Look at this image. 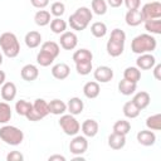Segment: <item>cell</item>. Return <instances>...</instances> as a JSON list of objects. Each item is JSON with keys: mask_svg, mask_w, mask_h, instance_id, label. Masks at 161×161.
<instances>
[{"mask_svg": "<svg viewBox=\"0 0 161 161\" xmlns=\"http://www.w3.org/2000/svg\"><path fill=\"white\" fill-rule=\"evenodd\" d=\"M92 11L86 8H78L68 19V23L73 30H84L92 20Z\"/></svg>", "mask_w": 161, "mask_h": 161, "instance_id": "cell-1", "label": "cell"}, {"mask_svg": "<svg viewBox=\"0 0 161 161\" xmlns=\"http://www.w3.org/2000/svg\"><path fill=\"white\" fill-rule=\"evenodd\" d=\"M157 42L156 39L150 34H140L133 38L131 43V50L136 54H143L150 53L156 49Z\"/></svg>", "mask_w": 161, "mask_h": 161, "instance_id": "cell-2", "label": "cell"}, {"mask_svg": "<svg viewBox=\"0 0 161 161\" xmlns=\"http://www.w3.org/2000/svg\"><path fill=\"white\" fill-rule=\"evenodd\" d=\"M126 42V34L121 29H113L109 36V40L107 42V53L111 57H118L123 53Z\"/></svg>", "mask_w": 161, "mask_h": 161, "instance_id": "cell-3", "label": "cell"}, {"mask_svg": "<svg viewBox=\"0 0 161 161\" xmlns=\"http://www.w3.org/2000/svg\"><path fill=\"white\" fill-rule=\"evenodd\" d=\"M0 48L8 58L18 57V54L20 52V45H19L16 35L14 33H9V31L3 33L0 35Z\"/></svg>", "mask_w": 161, "mask_h": 161, "instance_id": "cell-4", "label": "cell"}, {"mask_svg": "<svg viewBox=\"0 0 161 161\" xmlns=\"http://www.w3.org/2000/svg\"><path fill=\"white\" fill-rule=\"evenodd\" d=\"M0 140L8 145L18 146L24 140V133L20 128L14 126H4L0 128Z\"/></svg>", "mask_w": 161, "mask_h": 161, "instance_id": "cell-5", "label": "cell"}, {"mask_svg": "<svg viewBox=\"0 0 161 161\" xmlns=\"http://www.w3.org/2000/svg\"><path fill=\"white\" fill-rule=\"evenodd\" d=\"M59 126L68 136H75L80 130V125L73 114H63L59 119Z\"/></svg>", "mask_w": 161, "mask_h": 161, "instance_id": "cell-6", "label": "cell"}, {"mask_svg": "<svg viewBox=\"0 0 161 161\" xmlns=\"http://www.w3.org/2000/svg\"><path fill=\"white\" fill-rule=\"evenodd\" d=\"M145 20H151V19H160L161 18V4L158 1H152L147 3L142 6V10H140Z\"/></svg>", "mask_w": 161, "mask_h": 161, "instance_id": "cell-7", "label": "cell"}, {"mask_svg": "<svg viewBox=\"0 0 161 161\" xmlns=\"http://www.w3.org/2000/svg\"><path fill=\"white\" fill-rule=\"evenodd\" d=\"M88 148V141L84 136H75L69 143V151L73 155H82Z\"/></svg>", "mask_w": 161, "mask_h": 161, "instance_id": "cell-8", "label": "cell"}, {"mask_svg": "<svg viewBox=\"0 0 161 161\" xmlns=\"http://www.w3.org/2000/svg\"><path fill=\"white\" fill-rule=\"evenodd\" d=\"M59 43H60V47L65 50H72L77 47V43H78V38L77 35L73 33V31H64L60 35V39H59Z\"/></svg>", "mask_w": 161, "mask_h": 161, "instance_id": "cell-9", "label": "cell"}, {"mask_svg": "<svg viewBox=\"0 0 161 161\" xmlns=\"http://www.w3.org/2000/svg\"><path fill=\"white\" fill-rule=\"evenodd\" d=\"M93 75H94V79L97 82L107 83L113 78V70H112V68H109L107 65H101L94 70Z\"/></svg>", "mask_w": 161, "mask_h": 161, "instance_id": "cell-10", "label": "cell"}, {"mask_svg": "<svg viewBox=\"0 0 161 161\" xmlns=\"http://www.w3.org/2000/svg\"><path fill=\"white\" fill-rule=\"evenodd\" d=\"M136 64L138 69L147 70V69H151L156 64V59L153 55L148 53H143V54H140V57L136 59Z\"/></svg>", "mask_w": 161, "mask_h": 161, "instance_id": "cell-11", "label": "cell"}, {"mask_svg": "<svg viewBox=\"0 0 161 161\" xmlns=\"http://www.w3.org/2000/svg\"><path fill=\"white\" fill-rule=\"evenodd\" d=\"M21 78L26 82H31V80H35L39 75V70L38 68L34 65V64H26L21 68Z\"/></svg>", "mask_w": 161, "mask_h": 161, "instance_id": "cell-12", "label": "cell"}, {"mask_svg": "<svg viewBox=\"0 0 161 161\" xmlns=\"http://www.w3.org/2000/svg\"><path fill=\"white\" fill-rule=\"evenodd\" d=\"M126 145V136L125 135H119V133H111L108 136V146L113 150H121Z\"/></svg>", "mask_w": 161, "mask_h": 161, "instance_id": "cell-13", "label": "cell"}, {"mask_svg": "<svg viewBox=\"0 0 161 161\" xmlns=\"http://www.w3.org/2000/svg\"><path fill=\"white\" fill-rule=\"evenodd\" d=\"M80 128L86 137H94L98 132V123L94 119H86L82 123Z\"/></svg>", "mask_w": 161, "mask_h": 161, "instance_id": "cell-14", "label": "cell"}, {"mask_svg": "<svg viewBox=\"0 0 161 161\" xmlns=\"http://www.w3.org/2000/svg\"><path fill=\"white\" fill-rule=\"evenodd\" d=\"M132 102L135 103V106L141 111V109H145L148 104H150V94L145 91H141L138 93H136L132 98Z\"/></svg>", "mask_w": 161, "mask_h": 161, "instance_id": "cell-15", "label": "cell"}, {"mask_svg": "<svg viewBox=\"0 0 161 161\" xmlns=\"http://www.w3.org/2000/svg\"><path fill=\"white\" fill-rule=\"evenodd\" d=\"M137 141H138V143H141L143 146H152L156 141V135L152 131L143 130L137 133Z\"/></svg>", "mask_w": 161, "mask_h": 161, "instance_id": "cell-16", "label": "cell"}, {"mask_svg": "<svg viewBox=\"0 0 161 161\" xmlns=\"http://www.w3.org/2000/svg\"><path fill=\"white\" fill-rule=\"evenodd\" d=\"M70 73V68L65 63H58L52 68V75L57 79H65Z\"/></svg>", "mask_w": 161, "mask_h": 161, "instance_id": "cell-17", "label": "cell"}, {"mask_svg": "<svg viewBox=\"0 0 161 161\" xmlns=\"http://www.w3.org/2000/svg\"><path fill=\"white\" fill-rule=\"evenodd\" d=\"M16 96V86L13 82H6L1 87V97L4 101H13Z\"/></svg>", "mask_w": 161, "mask_h": 161, "instance_id": "cell-18", "label": "cell"}, {"mask_svg": "<svg viewBox=\"0 0 161 161\" xmlns=\"http://www.w3.org/2000/svg\"><path fill=\"white\" fill-rule=\"evenodd\" d=\"M126 23L130 26H137L141 23H143V18H142L141 11L138 9L137 10H128L126 14Z\"/></svg>", "mask_w": 161, "mask_h": 161, "instance_id": "cell-19", "label": "cell"}, {"mask_svg": "<svg viewBox=\"0 0 161 161\" xmlns=\"http://www.w3.org/2000/svg\"><path fill=\"white\" fill-rule=\"evenodd\" d=\"M83 107H84L83 101H82L80 98H78V97H73V98H70V99L68 101V104H67L68 111H69L70 114H73V116H75V114H80L82 111H83Z\"/></svg>", "mask_w": 161, "mask_h": 161, "instance_id": "cell-20", "label": "cell"}, {"mask_svg": "<svg viewBox=\"0 0 161 161\" xmlns=\"http://www.w3.org/2000/svg\"><path fill=\"white\" fill-rule=\"evenodd\" d=\"M24 40H25V44H26L28 48L34 49V48H36V47L40 45L42 35H40V33L33 30V31H29V33L25 35V39H24Z\"/></svg>", "mask_w": 161, "mask_h": 161, "instance_id": "cell-21", "label": "cell"}, {"mask_svg": "<svg viewBox=\"0 0 161 161\" xmlns=\"http://www.w3.org/2000/svg\"><path fill=\"white\" fill-rule=\"evenodd\" d=\"M83 93L87 98L93 99L96 97H98L99 94V84L98 82H87L83 87Z\"/></svg>", "mask_w": 161, "mask_h": 161, "instance_id": "cell-22", "label": "cell"}, {"mask_svg": "<svg viewBox=\"0 0 161 161\" xmlns=\"http://www.w3.org/2000/svg\"><path fill=\"white\" fill-rule=\"evenodd\" d=\"M137 88V83H133V82H130L127 79H122L119 83H118V91L123 94V96H131L132 93H135Z\"/></svg>", "mask_w": 161, "mask_h": 161, "instance_id": "cell-23", "label": "cell"}, {"mask_svg": "<svg viewBox=\"0 0 161 161\" xmlns=\"http://www.w3.org/2000/svg\"><path fill=\"white\" fill-rule=\"evenodd\" d=\"M49 106V113H53V114H63L65 111H67V104L60 101V99H53L48 103Z\"/></svg>", "mask_w": 161, "mask_h": 161, "instance_id": "cell-24", "label": "cell"}, {"mask_svg": "<svg viewBox=\"0 0 161 161\" xmlns=\"http://www.w3.org/2000/svg\"><path fill=\"white\" fill-rule=\"evenodd\" d=\"M33 109H34L42 118H44L45 116L49 114V106H48V103H47L44 99H42V98H38V99L34 101V103H33Z\"/></svg>", "mask_w": 161, "mask_h": 161, "instance_id": "cell-25", "label": "cell"}, {"mask_svg": "<svg viewBox=\"0 0 161 161\" xmlns=\"http://www.w3.org/2000/svg\"><path fill=\"white\" fill-rule=\"evenodd\" d=\"M123 78L130 80V82H133V83H137L140 79H141V72L138 68L136 67H128L125 69L123 72Z\"/></svg>", "mask_w": 161, "mask_h": 161, "instance_id": "cell-26", "label": "cell"}, {"mask_svg": "<svg viewBox=\"0 0 161 161\" xmlns=\"http://www.w3.org/2000/svg\"><path fill=\"white\" fill-rule=\"evenodd\" d=\"M34 21L39 26H45L50 23V13L47 10H39L34 15Z\"/></svg>", "mask_w": 161, "mask_h": 161, "instance_id": "cell-27", "label": "cell"}, {"mask_svg": "<svg viewBox=\"0 0 161 161\" xmlns=\"http://www.w3.org/2000/svg\"><path fill=\"white\" fill-rule=\"evenodd\" d=\"M145 29L151 34H161V20L160 19H151L145 20Z\"/></svg>", "mask_w": 161, "mask_h": 161, "instance_id": "cell-28", "label": "cell"}, {"mask_svg": "<svg viewBox=\"0 0 161 161\" xmlns=\"http://www.w3.org/2000/svg\"><path fill=\"white\" fill-rule=\"evenodd\" d=\"M40 50H43V52L50 54L53 58H57V57L59 55L60 48H59V45H58L55 42H45V43H43Z\"/></svg>", "mask_w": 161, "mask_h": 161, "instance_id": "cell-29", "label": "cell"}, {"mask_svg": "<svg viewBox=\"0 0 161 161\" xmlns=\"http://www.w3.org/2000/svg\"><path fill=\"white\" fill-rule=\"evenodd\" d=\"M93 54L88 50V49H79L77 52H74L73 54V60L74 63H80V62H89L92 60Z\"/></svg>", "mask_w": 161, "mask_h": 161, "instance_id": "cell-30", "label": "cell"}, {"mask_svg": "<svg viewBox=\"0 0 161 161\" xmlns=\"http://www.w3.org/2000/svg\"><path fill=\"white\" fill-rule=\"evenodd\" d=\"M31 108H33V104L30 102L25 101V99H20V101H18L15 103V111H16V113L20 114V116H24V117H26V114L30 112Z\"/></svg>", "mask_w": 161, "mask_h": 161, "instance_id": "cell-31", "label": "cell"}, {"mask_svg": "<svg viewBox=\"0 0 161 161\" xmlns=\"http://www.w3.org/2000/svg\"><path fill=\"white\" fill-rule=\"evenodd\" d=\"M91 33L96 38H103L106 35V33H107V26L102 21H96V23H93L91 25Z\"/></svg>", "mask_w": 161, "mask_h": 161, "instance_id": "cell-32", "label": "cell"}, {"mask_svg": "<svg viewBox=\"0 0 161 161\" xmlns=\"http://www.w3.org/2000/svg\"><path fill=\"white\" fill-rule=\"evenodd\" d=\"M123 114L127 118H136L140 114V109L135 106V103L132 101H128L123 104Z\"/></svg>", "mask_w": 161, "mask_h": 161, "instance_id": "cell-33", "label": "cell"}, {"mask_svg": "<svg viewBox=\"0 0 161 161\" xmlns=\"http://www.w3.org/2000/svg\"><path fill=\"white\" fill-rule=\"evenodd\" d=\"M130 130H131V125L128 121H125V119H119L113 125V132L119 133V135L126 136L130 132Z\"/></svg>", "mask_w": 161, "mask_h": 161, "instance_id": "cell-34", "label": "cell"}, {"mask_svg": "<svg viewBox=\"0 0 161 161\" xmlns=\"http://www.w3.org/2000/svg\"><path fill=\"white\" fill-rule=\"evenodd\" d=\"M11 118V108L6 102H0V123H8Z\"/></svg>", "mask_w": 161, "mask_h": 161, "instance_id": "cell-35", "label": "cell"}, {"mask_svg": "<svg viewBox=\"0 0 161 161\" xmlns=\"http://www.w3.org/2000/svg\"><path fill=\"white\" fill-rule=\"evenodd\" d=\"M50 29L55 34H62L67 29V23L64 20H62L60 18H55L50 21Z\"/></svg>", "mask_w": 161, "mask_h": 161, "instance_id": "cell-36", "label": "cell"}, {"mask_svg": "<svg viewBox=\"0 0 161 161\" xmlns=\"http://www.w3.org/2000/svg\"><path fill=\"white\" fill-rule=\"evenodd\" d=\"M146 126H147L150 130H153V131L161 130V114L157 113V114L150 116V117L146 119Z\"/></svg>", "mask_w": 161, "mask_h": 161, "instance_id": "cell-37", "label": "cell"}, {"mask_svg": "<svg viewBox=\"0 0 161 161\" xmlns=\"http://www.w3.org/2000/svg\"><path fill=\"white\" fill-rule=\"evenodd\" d=\"M54 59H55V58H53L50 54H48V53H45V52H43V50H40V52L38 53V55H36V62H38V64H40L42 67H48V65H50V64L54 62Z\"/></svg>", "mask_w": 161, "mask_h": 161, "instance_id": "cell-38", "label": "cell"}, {"mask_svg": "<svg viewBox=\"0 0 161 161\" xmlns=\"http://www.w3.org/2000/svg\"><path fill=\"white\" fill-rule=\"evenodd\" d=\"M92 10L97 15H103L107 11V3L104 0H92Z\"/></svg>", "mask_w": 161, "mask_h": 161, "instance_id": "cell-39", "label": "cell"}, {"mask_svg": "<svg viewBox=\"0 0 161 161\" xmlns=\"http://www.w3.org/2000/svg\"><path fill=\"white\" fill-rule=\"evenodd\" d=\"M75 68H77V72H78L80 75H87V74H89L91 70H92V60L75 63Z\"/></svg>", "mask_w": 161, "mask_h": 161, "instance_id": "cell-40", "label": "cell"}, {"mask_svg": "<svg viewBox=\"0 0 161 161\" xmlns=\"http://www.w3.org/2000/svg\"><path fill=\"white\" fill-rule=\"evenodd\" d=\"M64 11H65V6H64V4L60 3V1H55V3H53L52 6H50V14H53V15L57 16V18L62 16V15L64 14Z\"/></svg>", "mask_w": 161, "mask_h": 161, "instance_id": "cell-41", "label": "cell"}, {"mask_svg": "<svg viewBox=\"0 0 161 161\" xmlns=\"http://www.w3.org/2000/svg\"><path fill=\"white\" fill-rule=\"evenodd\" d=\"M6 160L8 161H23L24 160V156L19 151H11L10 153H8Z\"/></svg>", "mask_w": 161, "mask_h": 161, "instance_id": "cell-42", "label": "cell"}, {"mask_svg": "<svg viewBox=\"0 0 161 161\" xmlns=\"http://www.w3.org/2000/svg\"><path fill=\"white\" fill-rule=\"evenodd\" d=\"M123 3L128 10H137L140 8L141 0H123Z\"/></svg>", "mask_w": 161, "mask_h": 161, "instance_id": "cell-43", "label": "cell"}, {"mask_svg": "<svg viewBox=\"0 0 161 161\" xmlns=\"http://www.w3.org/2000/svg\"><path fill=\"white\" fill-rule=\"evenodd\" d=\"M31 5L34 8H38V9H44L48 4H49V0H30Z\"/></svg>", "mask_w": 161, "mask_h": 161, "instance_id": "cell-44", "label": "cell"}, {"mask_svg": "<svg viewBox=\"0 0 161 161\" xmlns=\"http://www.w3.org/2000/svg\"><path fill=\"white\" fill-rule=\"evenodd\" d=\"M107 4L111 8H118L123 4V0H107Z\"/></svg>", "mask_w": 161, "mask_h": 161, "instance_id": "cell-45", "label": "cell"}, {"mask_svg": "<svg viewBox=\"0 0 161 161\" xmlns=\"http://www.w3.org/2000/svg\"><path fill=\"white\" fill-rule=\"evenodd\" d=\"M160 72H161V65L160 64H157L156 67H155V69H153V75H155V78L156 79H161V75H160Z\"/></svg>", "mask_w": 161, "mask_h": 161, "instance_id": "cell-46", "label": "cell"}, {"mask_svg": "<svg viewBox=\"0 0 161 161\" xmlns=\"http://www.w3.org/2000/svg\"><path fill=\"white\" fill-rule=\"evenodd\" d=\"M48 160H49V161H54V160H58V161H65V157L62 156V155H53V156H49Z\"/></svg>", "mask_w": 161, "mask_h": 161, "instance_id": "cell-47", "label": "cell"}, {"mask_svg": "<svg viewBox=\"0 0 161 161\" xmlns=\"http://www.w3.org/2000/svg\"><path fill=\"white\" fill-rule=\"evenodd\" d=\"M5 77H6V75H5V73H4L3 70H0V86L5 83Z\"/></svg>", "mask_w": 161, "mask_h": 161, "instance_id": "cell-48", "label": "cell"}, {"mask_svg": "<svg viewBox=\"0 0 161 161\" xmlns=\"http://www.w3.org/2000/svg\"><path fill=\"white\" fill-rule=\"evenodd\" d=\"M3 64V55H1V53H0V65Z\"/></svg>", "mask_w": 161, "mask_h": 161, "instance_id": "cell-49", "label": "cell"}]
</instances>
